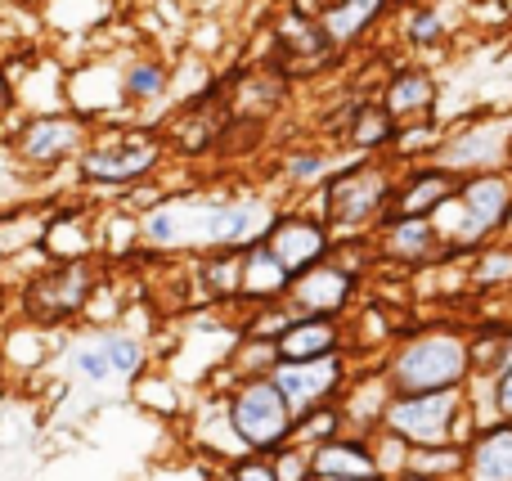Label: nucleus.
Returning <instances> with one entry per match:
<instances>
[{
  "mask_svg": "<svg viewBox=\"0 0 512 481\" xmlns=\"http://www.w3.org/2000/svg\"><path fill=\"white\" fill-rule=\"evenodd\" d=\"M95 122H86L81 113H36L18 126L14 135V153L23 167L32 171H54L63 162H72L86 149Z\"/></svg>",
  "mask_w": 512,
  "mask_h": 481,
  "instance_id": "9d476101",
  "label": "nucleus"
},
{
  "mask_svg": "<svg viewBox=\"0 0 512 481\" xmlns=\"http://www.w3.org/2000/svg\"><path fill=\"white\" fill-rule=\"evenodd\" d=\"M396 27H400V41L418 54H432L450 41V14H445L441 0H414V5H405Z\"/></svg>",
  "mask_w": 512,
  "mask_h": 481,
  "instance_id": "4be33fe9",
  "label": "nucleus"
},
{
  "mask_svg": "<svg viewBox=\"0 0 512 481\" xmlns=\"http://www.w3.org/2000/svg\"><path fill=\"white\" fill-rule=\"evenodd\" d=\"M459 189V176L441 167L436 158H414L396 167V189H391V207L396 216H436Z\"/></svg>",
  "mask_w": 512,
  "mask_h": 481,
  "instance_id": "ddd939ff",
  "label": "nucleus"
},
{
  "mask_svg": "<svg viewBox=\"0 0 512 481\" xmlns=\"http://www.w3.org/2000/svg\"><path fill=\"white\" fill-rule=\"evenodd\" d=\"M387 18H391V0H324L315 23L337 54V50H351V45L369 41Z\"/></svg>",
  "mask_w": 512,
  "mask_h": 481,
  "instance_id": "a211bd4d",
  "label": "nucleus"
},
{
  "mask_svg": "<svg viewBox=\"0 0 512 481\" xmlns=\"http://www.w3.org/2000/svg\"><path fill=\"white\" fill-rule=\"evenodd\" d=\"M508 171H512V153H508Z\"/></svg>",
  "mask_w": 512,
  "mask_h": 481,
  "instance_id": "f704fd0d",
  "label": "nucleus"
},
{
  "mask_svg": "<svg viewBox=\"0 0 512 481\" xmlns=\"http://www.w3.org/2000/svg\"><path fill=\"white\" fill-rule=\"evenodd\" d=\"M274 477L279 481H306L310 477V450L297 446V441H288L283 450H274Z\"/></svg>",
  "mask_w": 512,
  "mask_h": 481,
  "instance_id": "cd10ccee",
  "label": "nucleus"
},
{
  "mask_svg": "<svg viewBox=\"0 0 512 481\" xmlns=\"http://www.w3.org/2000/svg\"><path fill=\"white\" fill-rule=\"evenodd\" d=\"M328 171H333V158H328V149H319V144H292V149L279 158V176L297 189L319 185Z\"/></svg>",
  "mask_w": 512,
  "mask_h": 481,
  "instance_id": "393cba45",
  "label": "nucleus"
},
{
  "mask_svg": "<svg viewBox=\"0 0 512 481\" xmlns=\"http://www.w3.org/2000/svg\"><path fill=\"white\" fill-rule=\"evenodd\" d=\"M99 347H104V356H108V365H113V374L117 378H135L144 369V342L135 338V333H122V329H108V333H99Z\"/></svg>",
  "mask_w": 512,
  "mask_h": 481,
  "instance_id": "a878e982",
  "label": "nucleus"
},
{
  "mask_svg": "<svg viewBox=\"0 0 512 481\" xmlns=\"http://www.w3.org/2000/svg\"><path fill=\"white\" fill-rule=\"evenodd\" d=\"M14 99H18V95H14V81H9V72L0 68V117L14 108Z\"/></svg>",
  "mask_w": 512,
  "mask_h": 481,
  "instance_id": "7c9ffc66",
  "label": "nucleus"
},
{
  "mask_svg": "<svg viewBox=\"0 0 512 481\" xmlns=\"http://www.w3.org/2000/svg\"><path fill=\"white\" fill-rule=\"evenodd\" d=\"M400 122L378 104V99H355L351 117L342 126V144H351L355 153H391L396 149Z\"/></svg>",
  "mask_w": 512,
  "mask_h": 481,
  "instance_id": "412c9836",
  "label": "nucleus"
},
{
  "mask_svg": "<svg viewBox=\"0 0 512 481\" xmlns=\"http://www.w3.org/2000/svg\"><path fill=\"white\" fill-rule=\"evenodd\" d=\"M225 428L252 455H274L292 441L297 419H292L288 401H283L279 383L270 374H248L225 396Z\"/></svg>",
  "mask_w": 512,
  "mask_h": 481,
  "instance_id": "39448f33",
  "label": "nucleus"
},
{
  "mask_svg": "<svg viewBox=\"0 0 512 481\" xmlns=\"http://www.w3.org/2000/svg\"><path fill=\"white\" fill-rule=\"evenodd\" d=\"M167 158V140L153 126H104L77 153V180L90 189H135Z\"/></svg>",
  "mask_w": 512,
  "mask_h": 481,
  "instance_id": "20e7f679",
  "label": "nucleus"
},
{
  "mask_svg": "<svg viewBox=\"0 0 512 481\" xmlns=\"http://www.w3.org/2000/svg\"><path fill=\"white\" fill-rule=\"evenodd\" d=\"M274 207L261 198H207V216H203V252L225 248L239 252L256 243L270 225Z\"/></svg>",
  "mask_w": 512,
  "mask_h": 481,
  "instance_id": "2eb2a0df",
  "label": "nucleus"
},
{
  "mask_svg": "<svg viewBox=\"0 0 512 481\" xmlns=\"http://www.w3.org/2000/svg\"><path fill=\"white\" fill-rule=\"evenodd\" d=\"M364 275H355L346 261H337L328 252L319 266L301 270V275L288 279V293H283V306L292 315H328V320H346L355 311V297H360Z\"/></svg>",
  "mask_w": 512,
  "mask_h": 481,
  "instance_id": "1a4fd4ad",
  "label": "nucleus"
},
{
  "mask_svg": "<svg viewBox=\"0 0 512 481\" xmlns=\"http://www.w3.org/2000/svg\"><path fill=\"white\" fill-rule=\"evenodd\" d=\"M481 423L472 419L468 387L454 392H391L382 410V437H391L405 450L432 446H463Z\"/></svg>",
  "mask_w": 512,
  "mask_h": 481,
  "instance_id": "7ed1b4c3",
  "label": "nucleus"
},
{
  "mask_svg": "<svg viewBox=\"0 0 512 481\" xmlns=\"http://www.w3.org/2000/svg\"><path fill=\"white\" fill-rule=\"evenodd\" d=\"M274 36H279V50L306 54V59H315V63H324L328 54H333L328 36L319 32L315 14H301V9H288V14L279 18V27H274Z\"/></svg>",
  "mask_w": 512,
  "mask_h": 481,
  "instance_id": "b1692460",
  "label": "nucleus"
},
{
  "mask_svg": "<svg viewBox=\"0 0 512 481\" xmlns=\"http://www.w3.org/2000/svg\"><path fill=\"white\" fill-rule=\"evenodd\" d=\"M265 248L279 257V266L288 275H301V270L319 266V261L333 252V230L324 225L319 212H274L270 225H265Z\"/></svg>",
  "mask_w": 512,
  "mask_h": 481,
  "instance_id": "f8f14e48",
  "label": "nucleus"
},
{
  "mask_svg": "<svg viewBox=\"0 0 512 481\" xmlns=\"http://www.w3.org/2000/svg\"><path fill=\"white\" fill-rule=\"evenodd\" d=\"M95 288H99V270L90 257L54 261L41 275H32V284H27V293H23V315L36 329L68 324V320H77V315H86Z\"/></svg>",
  "mask_w": 512,
  "mask_h": 481,
  "instance_id": "423d86ee",
  "label": "nucleus"
},
{
  "mask_svg": "<svg viewBox=\"0 0 512 481\" xmlns=\"http://www.w3.org/2000/svg\"><path fill=\"white\" fill-rule=\"evenodd\" d=\"M387 481H445V477H427V473H418V468H400V473Z\"/></svg>",
  "mask_w": 512,
  "mask_h": 481,
  "instance_id": "473e14b6",
  "label": "nucleus"
},
{
  "mask_svg": "<svg viewBox=\"0 0 512 481\" xmlns=\"http://www.w3.org/2000/svg\"><path fill=\"white\" fill-rule=\"evenodd\" d=\"M310 450V477L319 481H387L373 437L364 432H333L328 441H315Z\"/></svg>",
  "mask_w": 512,
  "mask_h": 481,
  "instance_id": "4468645a",
  "label": "nucleus"
},
{
  "mask_svg": "<svg viewBox=\"0 0 512 481\" xmlns=\"http://www.w3.org/2000/svg\"><path fill=\"white\" fill-rule=\"evenodd\" d=\"M382 378H387L391 392H454V387H472L468 333L459 324H427V329L391 342Z\"/></svg>",
  "mask_w": 512,
  "mask_h": 481,
  "instance_id": "f03ea898",
  "label": "nucleus"
},
{
  "mask_svg": "<svg viewBox=\"0 0 512 481\" xmlns=\"http://www.w3.org/2000/svg\"><path fill=\"white\" fill-rule=\"evenodd\" d=\"M72 374L81 378V383H108L113 378V365H108V356H104V347H99V338L95 342H81V347H72Z\"/></svg>",
  "mask_w": 512,
  "mask_h": 481,
  "instance_id": "bb28decb",
  "label": "nucleus"
},
{
  "mask_svg": "<svg viewBox=\"0 0 512 481\" xmlns=\"http://www.w3.org/2000/svg\"><path fill=\"white\" fill-rule=\"evenodd\" d=\"M351 351H337V356H315V360H279L270 369V378L279 383L283 401H288L292 419H306V414L337 405V396L351 383Z\"/></svg>",
  "mask_w": 512,
  "mask_h": 481,
  "instance_id": "6e6552de",
  "label": "nucleus"
},
{
  "mask_svg": "<svg viewBox=\"0 0 512 481\" xmlns=\"http://www.w3.org/2000/svg\"><path fill=\"white\" fill-rule=\"evenodd\" d=\"M230 481H279L274 477V459L243 450V459H234L230 464Z\"/></svg>",
  "mask_w": 512,
  "mask_h": 481,
  "instance_id": "c85d7f7f",
  "label": "nucleus"
},
{
  "mask_svg": "<svg viewBox=\"0 0 512 481\" xmlns=\"http://www.w3.org/2000/svg\"><path fill=\"white\" fill-rule=\"evenodd\" d=\"M288 279L292 275L279 266V257L265 248V239H256V243H248V248H239V302H248V306L283 302V293H288Z\"/></svg>",
  "mask_w": 512,
  "mask_h": 481,
  "instance_id": "aec40b11",
  "label": "nucleus"
},
{
  "mask_svg": "<svg viewBox=\"0 0 512 481\" xmlns=\"http://www.w3.org/2000/svg\"><path fill=\"white\" fill-rule=\"evenodd\" d=\"M495 243H508V248H512V198H508L504 216H499V230H495Z\"/></svg>",
  "mask_w": 512,
  "mask_h": 481,
  "instance_id": "2f4dec72",
  "label": "nucleus"
},
{
  "mask_svg": "<svg viewBox=\"0 0 512 481\" xmlns=\"http://www.w3.org/2000/svg\"><path fill=\"white\" fill-rule=\"evenodd\" d=\"M508 153H512V113H486L441 131V140H436V149L427 158L450 167L454 176H468V171L508 167Z\"/></svg>",
  "mask_w": 512,
  "mask_h": 481,
  "instance_id": "0eeeda50",
  "label": "nucleus"
},
{
  "mask_svg": "<svg viewBox=\"0 0 512 481\" xmlns=\"http://www.w3.org/2000/svg\"><path fill=\"white\" fill-rule=\"evenodd\" d=\"M459 481H512V419L481 423L463 441Z\"/></svg>",
  "mask_w": 512,
  "mask_h": 481,
  "instance_id": "6ab92c4d",
  "label": "nucleus"
},
{
  "mask_svg": "<svg viewBox=\"0 0 512 481\" xmlns=\"http://www.w3.org/2000/svg\"><path fill=\"white\" fill-rule=\"evenodd\" d=\"M391 5H414V0H391Z\"/></svg>",
  "mask_w": 512,
  "mask_h": 481,
  "instance_id": "72a5a7b5",
  "label": "nucleus"
},
{
  "mask_svg": "<svg viewBox=\"0 0 512 481\" xmlns=\"http://www.w3.org/2000/svg\"><path fill=\"white\" fill-rule=\"evenodd\" d=\"M486 392H490V414H495V419H512V365H504L490 378Z\"/></svg>",
  "mask_w": 512,
  "mask_h": 481,
  "instance_id": "c756f323",
  "label": "nucleus"
},
{
  "mask_svg": "<svg viewBox=\"0 0 512 481\" xmlns=\"http://www.w3.org/2000/svg\"><path fill=\"white\" fill-rule=\"evenodd\" d=\"M391 189H396V162L382 158V153H360V158L342 162V167H333L319 180L315 212L333 230V243L364 239L391 207Z\"/></svg>",
  "mask_w": 512,
  "mask_h": 481,
  "instance_id": "f257e3e1",
  "label": "nucleus"
},
{
  "mask_svg": "<svg viewBox=\"0 0 512 481\" xmlns=\"http://www.w3.org/2000/svg\"><path fill=\"white\" fill-rule=\"evenodd\" d=\"M306 481H319V477H306Z\"/></svg>",
  "mask_w": 512,
  "mask_h": 481,
  "instance_id": "c9c22d12",
  "label": "nucleus"
},
{
  "mask_svg": "<svg viewBox=\"0 0 512 481\" xmlns=\"http://www.w3.org/2000/svg\"><path fill=\"white\" fill-rule=\"evenodd\" d=\"M369 243H373V261H382V266H396V270L445 266V239H441L432 216L382 212V221L373 225Z\"/></svg>",
  "mask_w": 512,
  "mask_h": 481,
  "instance_id": "9b49d317",
  "label": "nucleus"
},
{
  "mask_svg": "<svg viewBox=\"0 0 512 481\" xmlns=\"http://www.w3.org/2000/svg\"><path fill=\"white\" fill-rule=\"evenodd\" d=\"M378 104L396 117L400 126L405 122H432L436 104H441V86H436V72L423 68V63H396V68L382 77Z\"/></svg>",
  "mask_w": 512,
  "mask_h": 481,
  "instance_id": "dca6fc26",
  "label": "nucleus"
},
{
  "mask_svg": "<svg viewBox=\"0 0 512 481\" xmlns=\"http://www.w3.org/2000/svg\"><path fill=\"white\" fill-rule=\"evenodd\" d=\"M274 365L279 360H315V356H337L351 347V329L346 320H328V315H292L279 333H274Z\"/></svg>",
  "mask_w": 512,
  "mask_h": 481,
  "instance_id": "f3484780",
  "label": "nucleus"
},
{
  "mask_svg": "<svg viewBox=\"0 0 512 481\" xmlns=\"http://www.w3.org/2000/svg\"><path fill=\"white\" fill-rule=\"evenodd\" d=\"M167 86H171V68L158 54L131 59L122 68V77H117V95H122L126 104H158V99L167 95Z\"/></svg>",
  "mask_w": 512,
  "mask_h": 481,
  "instance_id": "5701e85b",
  "label": "nucleus"
}]
</instances>
